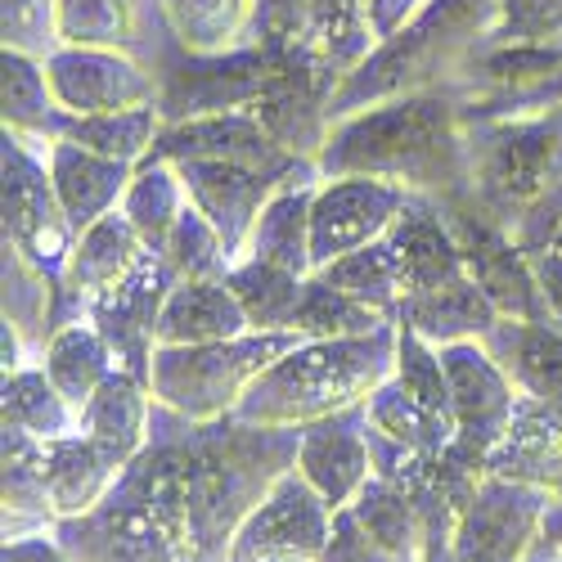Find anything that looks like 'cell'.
Masks as SVG:
<instances>
[{"label":"cell","instance_id":"cell-39","mask_svg":"<svg viewBox=\"0 0 562 562\" xmlns=\"http://www.w3.org/2000/svg\"><path fill=\"white\" fill-rule=\"evenodd\" d=\"M315 279H324L329 289H342L347 297H356L373 311H383L387 319H396V311H401V270H396L387 234L347 252V257H338V261H329V266H319Z\"/></svg>","mask_w":562,"mask_h":562},{"label":"cell","instance_id":"cell-1","mask_svg":"<svg viewBox=\"0 0 562 562\" xmlns=\"http://www.w3.org/2000/svg\"><path fill=\"white\" fill-rule=\"evenodd\" d=\"M315 167L319 176L392 180L428 199L459 194L468 190L463 100L454 90H424L356 109L329 126Z\"/></svg>","mask_w":562,"mask_h":562},{"label":"cell","instance_id":"cell-53","mask_svg":"<svg viewBox=\"0 0 562 562\" xmlns=\"http://www.w3.org/2000/svg\"><path fill=\"white\" fill-rule=\"evenodd\" d=\"M527 562H562V553H553V549H549V558H527Z\"/></svg>","mask_w":562,"mask_h":562},{"label":"cell","instance_id":"cell-16","mask_svg":"<svg viewBox=\"0 0 562 562\" xmlns=\"http://www.w3.org/2000/svg\"><path fill=\"white\" fill-rule=\"evenodd\" d=\"M297 473L324 495L334 513H342L360 495V486L373 477L364 401L297 428Z\"/></svg>","mask_w":562,"mask_h":562},{"label":"cell","instance_id":"cell-36","mask_svg":"<svg viewBox=\"0 0 562 562\" xmlns=\"http://www.w3.org/2000/svg\"><path fill=\"white\" fill-rule=\"evenodd\" d=\"M184 207H190V194H184V180L171 162H139L135 167L126 194H122V216L135 225V234L154 252H162L167 234L176 229Z\"/></svg>","mask_w":562,"mask_h":562},{"label":"cell","instance_id":"cell-12","mask_svg":"<svg viewBox=\"0 0 562 562\" xmlns=\"http://www.w3.org/2000/svg\"><path fill=\"white\" fill-rule=\"evenodd\" d=\"M45 77L68 117H100L154 104V77L131 50L59 45L55 55H45Z\"/></svg>","mask_w":562,"mask_h":562},{"label":"cell","instance_id":"cell-54","mask_svg":"<svg viewBox=\"0 0 562 562\" xmlns=\"http://www.w3.org/2000/svg\"><path fill=\"white\" fill-rule=\"evenodd\" d=\"M432 562H454V553H441V558H432Z\"/></svg>","mask_w":562,"mask_h":562},{"label":"cell","instance_id":"cell-11","mask_svg":"<svg viewBox=\"0 0 562 562\" xmlns=\"http://www.w3.org/2000/svg\"><path fill=\"white\" fill-rule=\"evenodd\" d=\"M409 190L373 176H319L311 199V266H329L373 239H383ZM311 270V274H315Z\"/></svg>","mask_w":562,"mask_h":562},{"label":"cell","instance_id":"cell-48","mask_svg":"<svg viewBox=\"0 0 562 562\" xmlns=\"http://www.w3.org/2000/svg\"><path fill=\"white\" fill-rule=\"evenodd\" d=\"M424 5H428V0H360V10H364V19H369L373 41L396 36Z\"/></svg>","mask_w":562,"mask_h":562},{"label":"cell","instance_id":"cell-45","mask_svg":"<svg viewBox=\"0 0 562 562\" xmlns=\"http://www.w3.org/2000/svg\"><path fill=\"white\" fill-rule=\"evenodd\" d=\"M252 45H261L270 55L306 45V0H257Z\"/></svg>","mask_w":562,"mask_h":562},{"label":"cell","instance_id":"cell-34","mask_svg":"<svg viewBox=\"0 0 562 562\" xmlns=\"http://www.w3.org/2000/svg\"><path fill=\"white\" fill-rule=\"evenodd\" d=\"M347 513L383 553H392L401 562H424V527H418V508L396 482L373 473L360 486V495L347 504Z\"/></svg>","mask_w":562,"mask_h":562},{"label":"cell","instance_id":"cell-23","mask_svg":"<svg viewBox=\"0 0 562 562\" xmlns=\"http://www.w3.org/2000/svg\"><path fill=\"white\" fill-rule=\"evenodd\" d=\"M45 167H50V184L59 194L64 216L72 221V229H90L100 216L122 207V194L135 176L131 162L104 158V154H90L72 139H55L50 154H45Z\"/></svg>","mask_w":562,"mask_h":562},{"label":"cell","instance_id":"cell-10","mask_svg":"<svg viewBox=\"0 0 562 562\" xmlns=\"http://www.w3.org/2000/svg\"><path fill=\"white\" fill-rule=\"evenodd\" d=\"M553 495L513 477L486 473L459 513V527L450 540L454 562H527L540 544L544 513Z\"/></svg>","mask_w":562,"mask_h":562},{"label":"cell","instance_id":"cell-42","mask_svg":"<svg viewBox=\"0 0 562 562\" xmlns=\"http://www.w3.org/2000/svg\"><path fill=\"white\" fill-rule=\"evenodd\" d=\"M162 257H167V266H171L176 279H225L229 266H234L229 252H225V244H221V234H216V225L194 203L180 212L176 229L167 234Z\"/></svg>","mask_w":562,"mask_h":562},{"label":"cell","instance_id":"cell-9","mask_svg":"<svg viewBox=\"0 0 562 562\" xmlns=\"http://www.w3.org/2000/svg\"><path fill=\"white\" fill-rule=\"evenodd\" d=\"M342 77L324 64L311 45H293V50L270 55V81L252 113L270 131L279 149H289L302 162H315L324 139L334 126V95Z\"/></svg>","mask_w":562,"mask_h":562},{"label":"cell","instance_id":"cell-6","mask_svg":"<svg viewBox=\"0 0 562 562\" xmlns=\"http://www.w3.org/2000/svg\"><path fill=\"white\" fill-rule=\"evenodd\" d=\"M302 334H244L225 342H194V347H154L149 392L162 409L190 418V424H216L239 409L248 387L261 373L289 356Z\"/></svg>","mask_w":562,"mask_h":562},{"label":"cell","instance_id":"cell-8","mask_svg":"<svg viewBox=\"0 0 562 562\" xmlns=\"http://www.w3.org/2000/svg\"><path fill=\"white\" fill-rule=\"evenodd\" d=\"M437 207L454 234L473 284L491 297L499 319H549L544 289L531 270L527 248L518 244V234L504 229L499 221H491L473 199H468V190L437 199Z\"/></svg>","mask_w":562,"mask_h":562},{"label":"cell","instance_id":"cell-14","mask_svg":"<svg viewBox=\"0 0 562 562\" xmlns=\"http://www.w3.org/2000/svg\"><path fill=\"white\" fill-rule=\"evenodd\" d=\"M446 383H450V409H454V446L486 463L495 441L504 437L518 387L499 369V360L486 351L482 338L473 342H446L441 347Z\"/></svg>","mask_w":562,"mask_h":562},{"label":"cell","instance_id":"cell-25","mask_svg":"<svg viewBox=\"0 0 562 562\" xmlns=\"http://www.w3.org/2000/svg\"><path fill=\"white\" fill-rule=\"evenodd\" d=\"M154 409H158V401H154L149 383L139 379V373H131V369H113L104 379V387L86 401L81 432L90 441H100L113 459L131 463L139 450L149 446Z\"/></svg>","mask_w":562,"mask_h":562},{"label":"cell","instance_id":"cell-30","mask_svg":"<svg viewBox=\"0 0 562 562\" xmlns=\"http://www.w3.org/2000/svg\"><path fill=\"white\" fill-rule=\"evenodd\" d=\"M45 373H50V383L68 396V405L81 414L86 401L104 387V379L117 369V356L113 347L104 342V334L90 324L86 315L81 319H68L50 334V342L41 347V360H36Z\"/></svg>","mask_w":562,"mask_h":562},{"label":"cell","instance_id":"cell-29","mask_svg":"<svg viewBox=\"0 0 562 562\" xmlns=\"http://www.w3.org/2000/svg\"><path fill=\"white\" fill-rule=\"evenodd\" d=\"M396 324L414 329L418 338H428L432 347H446V342L486 338L495 324H499V311H495L491 297L473 284V274H463V279H454V284H446V289H432V293H424V297L401 302Z\"/></svg>","mask_w":562,"mask_h":562},{"label":"cell","instance_id":"cell-21","mask_svg":"<svg viewBox=\"0 0 562 562\" xmlns=\"http://www.w3.org/2000/svg\"><path fill=\"white\" fill-rule=\"evenodd\" d=\"M486 473L540 486L562 504V414L518 396L504 437L486 454Z\"/></svg>","mask_w":562,"mask_h":562},{"label":"cell","instance_id":"cell-32","mask_svg":"<svg viewBox=\"0 0 562 562\" xmlns=\"http://www.w3.org/2000/svg\"><path fill=\"white\" fill-rule=\"evenodd\" d=\"M225 284L234 289V297H239L252 334H289L293 324H297V306H302V293H306V274L284 270V266H274V261H261V257H239V261L229 266Z\"/></svg>","mask_w":562,"mask_h":562},{"label":"cell","instance_id":"cell-44","mask_svg":"<svg viewBox=\"0 0 562 562\" xmlns=\"http://www.w3.org/2000/svg\"><path fill=\"white\" fill-rule=\"evenodd\" d=\"M0 27H5V50H23L36 59L59 50L55 0H5L0 5Z\"/></svg>","mask_w":562,"mask_h":562},{"label":"cell","instance_id":"cell-18","mask_svg":"<svg viewBox=\"0 0 562 562\" xmlns=\"http://www.w3.org/2000/svg\"><path fill=\"white\" fill-rule=\"evenodd\" d=\"M334 518L338 513L324 504V495L297 473V463L279 477L266 499L248 513V522L234 536V558H248V553H261V549H297V553H311L319 558L324 544L334 536Z\"/></svg>","mask_w":562,"mask_h":562},{"label":"cell","instance_id":"cell-38","mask_svg":"<svg viewBox=\"0 0 562 562\" xmlns=\"http://www.w3.org/2000/svg\"><path fill=\"white\" fill-rule=\"evenodd\" d=\"M306 45L347 81L379 41L369 32L360 0H306Z\"/></svg>","mask_w":562,"mask_h":562},{"label":"cell","instance_id":"cell-35","mask_svg":"<svg viewBox=\"0 0 562 562\" xmlns=\"http://www.w3.org/2000/svg\"><path fill=\"white\" fill-rule=\"evenodd\" d=\"M5 428L32 432L41 441H59L81 432V414L68 405V396L50 383V373L41 364H23L19 373H5Z\"/></svg>","mask_w":562,"mask_h":562},{"label":"cell","instance_id":"cell-33","mask_svg":"<svg viewBox=\"0 0 562 562\" xmlns=\"http://www.w3.org/2000/svg\"><path fill=\"white\" fill-rule=\"evenodd\" d=\"M167 32L194 55H229L252 45L257 0H158Z\"/></svg>","mask_w":562,"mask_h":562},{"label":"cell","instance_id":"cell-7","mask_svg":"<svg viewBox=\"0 0 562 562\" xmlns=\"http://www.w3.org/2000/svg\"><path fill=\"white\" fill-rule=\"evenodd\" d=\"M0 176H5V244L14 252H23L41 274H50V284L59 289V302H64L77 229L59 207L45 154H36L19 135L5 131Z\"/></svg>","mask_w":562,"mask_h":562},{"label":"cell","instance_id":"cell-40","mask_svg":"<svg viewBox=\"0 0 562 562\" xmlns=\"http://www.w3.org/2000/svg\"><path fill=\"white\" fill-rule=\"evenodd\" d=\"M162 135V113L158 104H139V109H122V113H100V117H72L64 139L90 149V154H104L117 162L139 167L149 158L154 139Z\"/></svg>","mask_w":562,"mask_h":562},{"label":"cell","instance_id":"cell-41","mask_svg":"<svg viewBox=\"0 0 562 562\" xmlns=\"http://www.w3.org/2000/svg\"><path fill=\"white\" fill-rule=\"evenodd\" d=\"M383 324H396V319H387L383 311H373V306L347 297L342 289H329L324 279L306 274V293H302L297 324H293L302 338H364V334H379Z\"/></svg>","mask_w":562,"mask_h":562},{"label":"cell","instance_id":"cell-19","mask_svg":"<svg viewBox=\"0 0 562 562\" xmlns=\"http://www.w3.org/2000/svg\"><path fill=\"white\" fill-rule=\"evenodd\" d=\"M387 244H392V257L401 270V302L446 289L468 274L454 234H450L437 199H428V194H409V203L401 207V216L387 229Z\"/></svg>","mask_w":562,"mask_h":562},{"label":"cell","instance_id":"cell-47","mask_svg":"<svg viewBox=\"0 0 562 562\" xmlns=\"http://www.w3.org/2000/svg\"><path fill=\"white\" fill-rule=\"evenodd\" d=\"M527 257H531V270H536V279H540V289H544L549 319L562 329V225L549 234L540 248H527Z\"/></svg>","mask_w":562,"mask_h":562},{"label":"cell","instance_id":"cell-27","mask_svg":"<svg viewBox=\"0 0 562 562\" xmlns=\"http://www.w3.org/2000/svg\"><path fill=\"white\" fill-rule=\"evenodd\" d=\"M122 473H126V463L113 459L86 432H72L45 446V491H50V508L59 518H81V513L104 504V495L117 486Z\"/></svg>","mask_w":562,"mask_h":562},{"label":"cell","instance_id":"cell-43","mask_svg":"<svg viewBox=\"0 0 562 562\" xmlns=\"http://www.w3.org/2000/svg\"><path fill=\"white\" fill-rule=\"evenodd\" d=\"M486 45H562V0H499Z\"/></svg>","mask_w":562,"mask_h":562},{"label":"cell","instance_id":"cell-3","mask_svg":"<svg viewBox=\"0 0 562 562\" xmlns=\"http://www.w3.org/2000/svg\"><path fill=\"white\" fill-rule=\"evenodd\" d=\"M495 10L499 0H428L396 36L373 45L369 59L338 86L334 122L379 100L450 90L463 64L486 45Z\"/></svg>","mask_w":562,"mask_h":562},{"label":"cell","instance_id":"cell-52","mask_svg":"<svg viewBox=\"0 0 562 562\" xmlns=\"http://www.w3.org/2000/svg\"><path fill=\"white\" fill-rule=\"evenodd\" d=\"M234 562H319V558H311V553H297V549H261V553L234 558Z\"/></svg>","mask_w":562,"mask_h":562},{"label":"cell","instance_id":"cell-24","mask_svg":"<svg viewBox=\"0 0 562 562\" xmlns=\"http://www.w3.org/2000/svg\"><path fill=\"white\" fill-rule=\"evenodd\" d=\"M248 315L225 279H176L167 306L158 315V347H194V342H225L244 338Z\"/></svg>","mask_w":562,"mask_h":562},{"label":"cell","instance_id":"cell-49","mask_svg":"<svg viewBox=\"0 0 562 562\" xmlns=\"http://www.w3.org/2000/svg\"><path fill=\"white\" fill-rule=\"evenodd\" d=\"M5 562H68V553L59 549L55 531L50 536H23V540H5Z\"/></svg>","mask_w":562,"mask_h":562},{"label":"cell","instance_id":"cell-51","mask_svg":"<svg viewBox=\"0 0 562 562\" xmlns=\"http://www.w3.org/2000/svg\"><path fill=\"white\" fill-rule=\"evenodd\" d=\"M540 544H549L553 553H562V504H549V513H544V531H540Z\"/></svg>","mask_w":562,"mask_h":562},{"label":"cell","instance_id":"cell-37","mask_svg":"<svg viewBox=\"0 0 562 562\" xmlns=\"http://www.w3.org/2000/svg\"><path fill=\"white\" fill-rule=\"evenodd\" d=\"M145 0H55L59 45H100V50H131L139 45Z\"/></svg>","mask_w":562,"mask_h":562},{"label":"cell","instance_id":"cell-2","mask_svg":"<svg viewBox=\"0 0 562 562\" xmlns=\"http://www.w3.org/2000/svg\"><path fill=\"white\" fill-rule=\"evenodd\" d=\"M396 369V324L364 338H302L248 387L234 418L257 428H306L360 405Z\"/></svg>","mask_w":562,"mask_h":562},{"label":"cell","instance_id":"cell-46","mask_svg":"<svg viewBox=\"0 0 562 562\" xmlns=\"http://www.w3.org/2000/svg\"><path fill=\"white\" fill-rule=\"evenodd\" d=\"M319 562H401V558L383 553L379 544H373V540H369V536L356 527L351 513L342 508L338 518H334V536H329V544H324Z\"/></svg>","mask_w":562,"mask_h":562},{"label":"cell","instance_id":"cell-31","mask_svg":"<svg viewBox=\"0 0 562 562\" xmlns=\"http://www.w3.org/2000/svg\"><path fill=\"white\" fill-rule=\"evenodd\" d=\"M364 414H369V428L383 441L414 454H441L454 441V418L432 409L428 401H418L396 373L364 396Z\"/></svg>","mask_w":562,"mask_h":562},{"label":"cell","instance_id":"cell-26","mask_svg":"<svg viewBox=\"0 0 562 562\" xmlns=\"http://www.w3.org/2000/svg\"><path fill=\"white\" fill-rule=\"evenodd\" d=\"M315 184H319V167H306L297 176H289L279 190L270 194V203L261 207L244 257H261L274 261L284 270L311 274V199H315Z\"/></svg>","mask_w":562,"mask_h":562},{"label":"cell","instance_id":"cell-5","mask_svg":"<svg viewBox=\"0 0 562 562\" xmlns=\"http://www.w3.org/2000/svg\"><path fill=\"white\" fill-rule=\"evenodd\" d=\"M135 55L154 77V104L162 113V126L252 109L270 81V50H261V45H244V50H229V55L184 50L167 32L158 0H145Z\"/></svg>","mask_w":562,"mask_h":562},{"label":"cell","instance_id":"cell-4","mask_svg":"<svg viewBox=\"0 0 562 562\" xmlns=\"http://www.w3.org/2000/svg\"><path fill=\"white\" fill-rule=\"evenodd\" d=\"M468 199L518 234L562 184V104L463 122Z\"/></svg>","mask_w":562,"mask_h":562},{"label":"cell","instance_id":"cell-50","mask_svg":"<svg viewBox=\"0 0 562 562\" xmlns=\"http://www.w3.org/2000/svg\"><path fill=\"white\" fill-rule=\"evenodd\" d=\"M558 225H562V184H558V190L549 194V203H544V207H540V212H536V216H531V221L518 229V244H522V248H540V244L549 239V234H553Z\"/></svg>","mask_w":562,"mask_h":562},{"label":"cell","instance_id":"cell-22","mask_svg":"<svg viewBox=\"0 0 562 562\" xmlns=\"http://www.w3.org/2000/svg\"><path fill=\"white\" fill-rule=\"evenodd\" d=\"M482 342L518 396L562 414V329L553 319H499Z\"/></svg>","mask_w":562,"mask_h":562},{"label":"cell","instance_id":"cell-17","mask_svg":"<svg viewBox=\"0 0 562 562\" xmlns=\"http://www.w3.org/2000/svg\"><path fill=\"white\" fill-rule=\"evenodd\" d=\"M171 167L180 171L190 203L216 225L229 261L244 257V244H248V234H252L261 207L270 203V194L279 190V184L289 180V176L257 171V167H244V162H203V158H194V162H171Z\"/></svg>","mask_w":562,"mask_h":562},{"label":"cell","instance_id":"cell-28","mask_svg":"<svg viewBox=\"0 0 562 562\" xmlns=\"http://www.w3.org/2000/svg\"><path fill=\"white\" fill-rule=\"evenodd\" d=\"M0 104H5V131L19 135L36 154H50V145L64 139V131L72 122L50 90L45 59L23 55V50L0 55Z\"/></svg>","mask_w":562,"mask_h":562},{"label":"cell","instance_id":"cell-15","mask_svg":"<svg viewBox=\"0 0 562 562\" xmlns=\"http://www.w3.org/2000/svg\"><path fill=\"white\" fill-rule=\"evenodd\" d=\"M194 158H203V162H244V167L274 171V176H293L302 167H315V162L293 158L289 149H279L252 109L212 113V117H194V122H171L154 139L145 162H194Z\"/></svg>","mask_w":562,"mask_h":562},{"label":"cell","instance_id":"cell-20","mask_svg":"<svg viewBox=\"0 0 562 562\" xmlns=\"http://www.w3.org/2000/svg\"><path fill=\"white\" fill-rule=\"evenodd\" d=\"M145 252H149V244L135 234V225L122 216V207L100 216L90 229H81L77 248H72V266H68L64 302H59V324L81 319L90 311V302L109 293L113 284H122Z\"/></svg>","mask_w":562,"mask_h":562},{"label":"cell","instance_id":"cell-13","mask_svg":"<svg viewBox=\"0 0 562 562\" xmlns=\"http://www.w3.org/2000/svg\"><path fill=\"white\" fill-rule=\"evenodd\" d=\"M171 289H176V274H171L167 257L149 248L122 284L100 293L86 311V319L95 324L104 342L113 347L117 369L139 373L145 383H149V364H154V347H158V315H162Z\"/></svg>","mask_w":562,"mask_h":562}]
</instances>
